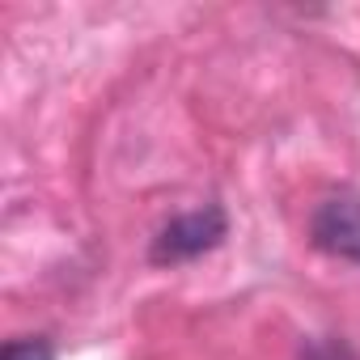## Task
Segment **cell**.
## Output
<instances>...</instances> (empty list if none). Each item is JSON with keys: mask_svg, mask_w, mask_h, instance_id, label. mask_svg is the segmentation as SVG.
<instances>
[{"mask_svg": "<svg viewBox=\"0 0 360 360\" xmlns=\"http://www.w3.org/2000/svg\"><path fill=\"white\" fill-rule=\"evenodd\" d=\"M309 238L318 250L360 263V195H352V191L326 195L309 217Z\"/></svg>", "mask_w": 360, "mask_h": 360, "instance_id": "obj_2", "label": "cell"}, {"mask_svg": "<svg viewBox=\"0 0 360 360\" xmlns=\"http://www.w3.org/2000/svg\"><path fill=\"white\" fill-rule=\"evenodd\" d=\"M225 229H229L225 212H221L217 204H204V208H195V212L174 217V221L153 238L148 259H153V263H161V267H165V263H187V259H200V255H208L212 246H221Z\"/></svg>", "mask_w": 360, "mask_h": 360, "instance_id": "obj_1", "label": "cell"}, {"mask_svg": "<svg viewBox=\"0 0 360 360\" xmlns=\"http://www.w3.org/2000/svg\"><path fill=\"white\" fill-rule=\"evenodd\" d=\"M0 360H56V352L47 339H9Z\"/></svg>", "mask_w": 360, "mask_h": 360, "instance_id": "obj_3", "label": "cell"}]
</instances>
